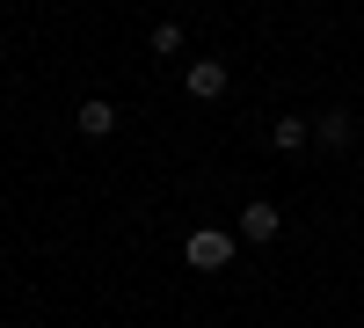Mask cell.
I'll return each mask as SVG.
<instances>
[{"label":"cell","mask_w":364,"mask_h":328,"mask_svg":"<svg viewBox=\"0 0 364 328\" xmlns=\"http://www.w3.org/2000/svg\"><path fill=\"white\" fill-rule=\"evenodd\" d=\"M269 146H277V154H299V146H306V117H299V110H284L277 125H269Z\"/></svg>","instance_id":"cell-5"},{"label":"cell","mask_w":364,"mask_h":328,"mask_svg":"<svg viewBox=\"0 0 364 328\" xmlns=\"http://www.w3.org/2000/svg\"><path fill=\"white\" fill-rule=\"evenodd\" d=\"M233 241H240V233H226V226H190L182 255H190V270H226V263H233Z\"/></svg>","instance_id":"cell-1"},{"label":"cell","mask_w":364,"mask_h":328,"mask_svg":"<svg viewBox=\"0 0 364 328\" xmlns=\"http://www.w3.org/2000/svg\"><path fill=\"white\" fill-rule=\"evenodd\" d=\"M314 132H321V146H350V139H357V117H350V110H321Z\"/></svg>","instance_id":"cell-6"},{"label":"cell","mask_w":364,"mask_h":328,"mask_svg":"<svg viewBox=\"0 0 364 328\" xmlns=\"http://www.w3.org/2000/svg\"><path fill=\"white\" fill-rule=\"evenodd\" d=\"M277 233H284V212H277V204H262V197H255L248 212H240V241H255V248H262V241H277Z\"/></svg>","instance_id":"cell-3"},{"label":"cell","mask_w":364,"mask_h":328,"mask_svg":"<svg viewBox=\"0 0 364 328\" xmlns=\"http://www.w3.org/2000/svg\"><path fill=\"white\" fill-rule=\"evenodd\" d=\"M154 51H161V58L182 51V22H154Z\"/></svg>","instance_id":"cell-7"},{"label":"cell","mask_w":364,"mask_h":328,"mask_svg":"<svg viewBox=\"0 0 364 328\" xmlns=\"http://www.w3.org/2000/svg\"><path fill=\"white\" fill-rule=\"evenodd\" d=\"M182 88H190L197 102H219V95H226V58H190V73H182Z\"/></svg>","instance_id":"cell-2"},{"label":"cell","mask_w":364,"mask_h":328,"mask_svg":"<svg viewBox=\"0 0 364 328\" xmlns=\"http://www.w3.org/2000/svg\"><path fill=\"white\" fill-rule=\"evenodd\" d=\"M73 125H80L87 139H109V132H117V102H102V95H87V102L73 110Z\"/></svg>","instance_id":"cell-4"}]
</instances>
